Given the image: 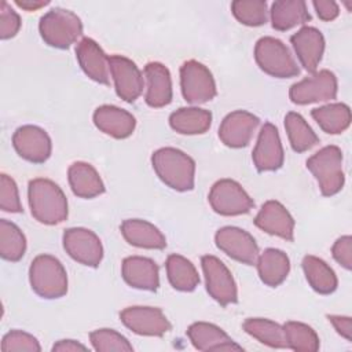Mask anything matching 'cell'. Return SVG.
Segmentation results:
<instances>
[{
    "mask_svg": "<svg viewBox=\"0 0 352 352\" xmlns=\"http://www.w3.org/2000/svg\"><path fill=\"white\" fill-rule=\"evenodd\" d=\"M32 216L41 224L55 226L67 217V199L60 187L50 179H33L28 186Z\"/></svg>",
    "mask_w": 352,
    "mask_h": 352,
    "instance_id": "obj_1",
    "label": "cell"
},
{
    "mask_svg": "<svg viewBox=\"0 0 352 352\" xmlns=\"http://www.w3.org/2000/svg\"><path fill=\"white\" fill-rule=\"evenodd\" d=\"M153 169L168 187L176 191H190L195 182V162L184 151L162 147L151 155Z\"/></svg>",
    "mask_w": 352,
    "mask_h": 352,
    "instance_id": "obj_2",
    "label": "cell"
},
{
    "mask_svg": "<svg viewBox=\"0 0 352 352\" xmlns=\"http://www.w3.org/2000/svg\"><path fill=\"white\" fill-rule=\"evenodd\" d=\"M33 292L43 298H59L67 293V274L62 263L51 254H38L29 268Z\"/></svg>",
    "mask_w": 352,
    "mask_h": 352,
    "instance_id": "obj_3",
    "label": "cell"
},
{
    "mask_svg": "<svg viewBox=\"0 0 352 352\" xmlns=\"http://www.w3.org/2000/svg\"><path fill=\"white\" fill-rule=\"evenodd\" d=\"M38 30L50 47L65 50L82 34V22L73 11L55 7L40 18Z\"/></svg>",
    "mask_w": 352,
    "mask_h": 352,
    "instance_id": "obj_4",
    "label": "cell"
},
{
    "mask_svg": "<svg viewBox=\"0 0 352 352\" xmlns=\"http://www.w3.org/2000/svg\"><path fill=\"white\" fill-rule=\"evenodd\" d=\"M307 168L314 175L324 197L338 194L345 182L342 151L337 146H324L307 160Z\"/></svg>",
    "mask_w": 352,
    "mask_h": 352,
    "instance_id": "obj_5",
    "label": "cell"
},
{
    "mask_svg": "<svg viewBox=\"0 0 352 352\" xmlns=\"http://www.w3.org/2000/svg\"><path fill=\"white\" fill-rule=\"evenodd\" d=\"M254 59L260 69L272 77L290 78L300 74L296 59L279 38L261 37L254 45Z\"/></svg>",
    "mask_w": 352,
    "mask_h": 352,
    "instance_id": "obj_6",
    "label": "cell"
},
{
    "mask_svg": "<svg viewBox=\"0 0 352 352\" xmlns=\"http://www.w3.org/2000/svg\"><path fill=\"white\" fill-rule=\"evenodd\" d=\"M183 98L192 104L212 100L217 91L212 72L198 60H187L180 67Z\"/></svg>",
    "mask_w": 352,
    "mask_h": 352,
    "instance_id": "obj_7",
    "label": "cell"
},
{
    "mask_svg": "<svg viewBox=\"0 0 352 352\" xmlns=\"http://www.w3.org/2000/svg\"><path fill=\"white\" fill-rule=\"evenodd\" d=\"M208 199L212 209L221 216L245 214L254 206L249 194L232 179L217 180L212 186Z\"/></svg>",
    "mask_w": 352,
    "mask_h": 352,
    "instance_id": "obj_8",
    "label": "cell"
},
{
    "mask_svg": "<svg viewBox=\"0 0 352 352\" xmlns=\"http://www.w3.org/2000/svg\"><path fill=\"white\" fill-rule=\"evenodd\" d=\"M201 265L210 297L223 307L235 304L238 301L236 283L226 264L216 256L206 254L201 257Z\"/></svg>",
    "mask_w": 352,
    "mask_h": 352,
    "instance_id": "obj_9",
    "label": "cell"
},
{
    "mask_svg": "<svg viewBox=\"0 0 352 352\" xmlns=\"http://www.w3.org/2000/svg\"><path fill=\"white\" fill-rule=\"evenodd\" d=\"M337 89L338 84L336 74L327 69H323L314 72L309 77L293 84L289 91V96L296 104H309L336 99Z\"/></svg>",
    "mask_w": 352,
    "mask_h": 352,
    "instance_id": "obj_10",
    "label": "cell"
},
{
    "mask_svg": "<svg viewBox=\"0 0 352 352\" xmlns=\"http://www.w3.org/2000/svg\"><path fill=\"white\" fill-rule=\"evenodd\" d=\"M63 248L77 263L87 267H98L103 258V246L99 236L82 227L67 228L63 234Z\"/></svg>",
    "mask_w": 352,
    "mask_h": 352,
    "instance_id": "obj_11",
    "label": "cell"
},
{
    "mask_svg": "<svg viewBox=\"0 0 352 352\" xmlns=\"http://www.w3.org/2000/svg\"><path fill=\"white\" fill-rule=\"evenodd\" d=\"M214 242L228 257L246 265L256 264L260 254L254 238L239 227H221L214 235Z\"/></svg>",
    "mask_w": 352,
    "mask_h": 352,
    "instance_id": "obj_12",
    "label": "cell"
},
{
    "mask_svg": "<svg viewBox=\"0 0 352 352\" xmlns=\"http://www.w3.org/2000/svg\"><path fill=\"white\" fill-rule=\"evenodd\" d=\"M120 319L125 327L139 336L162 337L172 327L164 312L155 307H128L120 312Z\"/></svg>",
    "mask_w": 352,
    "mask_h": 352,
    "instance_id": "obj_13",
    "label": "cell"
},
{
    "mask_svg": "<svg viewBox=\"0 0 352 352\" xmlns=\"http://www.w3.org/2000/svg\"><path fill=\"white\" fill-rule=\"evenodd\" d=\"M109 65L117 95L128 103L135 102L144 87L142 72L136 63L122 55H111L109 56Z\"/></svg>",
    "mask_w": 352,
    "mask_h": 352,
    "instance_id": "obj_14",
    "label": "cell"
},
{
    "mask_svg": "<svg viewBox=\"0 0 352 352\" xmlns=\"http://www.w3.org/2000/svg\"><path fill=\"white\" fill-rule=\"evenodd\" d=\"M12 146L19 157L33 164L45 162L52 150L48 133L36 125H22L12 135Z\"/></svg>",
    "mask_w": 352,
    "mask_h": 352,
    "instance_id": "obj_15",
    "label": "cell"
},
{
    "mask_svg": "<svg viewBox=\"0 0 352 352\" xmlns=\"http://www.w3.org/2000/svg\"><path fill=\"white\" fill-rule=\"evenodd\" d=\"M252 158L258 172L276 170L283 165L285 153L278 129L274 124L265 122L261 126Z\"/></svg>",
    "mask_w": 352,
    "mask_h": 352,
    "instance_id": "obj_16",
    "label": "cell"
},
{
    "mask_svg": "<svg viewBox=\"0 0 352 352\" xmlns=\"http://www.w3.org/2000/svg\"><path fill=\"white\" fill-rule=\"evenodd\" d=\"M258 124L260 120L257 116L245 110H235L227 114L221 121L219 126V138L227 147H245L252 140Z\"/></svg>",
    "mask_w": 352,
    "mask_h": 352,
    "instance_id": "obj_17",
    "label": "cell"
},
{
    "mask_svg": "<svg viewBox=\"0 0 352 352\" xmlns=\"http://www.w3.org/2000/svg\"><path fill=\"white\" fill-rule=\"evenodd\" d=\"M254 226L261 231L285 241L292 242L294 239V219L278 201L270 199L263 204L254 217Z\"/></svg>",
    "mask_w": 352,
    "mask_h": 352,
    "instance_id": "obj_18",
    "label": "cell"
},
{
    "mask_svg": "<svg viewBox=\"0 0 352 352\" xmlns=\"http://www.w3.org/2000/svg\"><path fill=\"white\" fill-rule=\"evenodd\" d=\"M76 56L80 67L91 80L107 85L110 81L109 56L103 52L100 45L89 38H81L76 45Z\"/></svg>",
    "mask_w": 352,
    "mask_h": 352,
    "instance_id": "obj_19",
    "label": "cell"
},
{
    "mask_svg": "<svg viewBox=\"0 0 352 352\" xmlns=\"http://www.w3.org/2000/svg\"><path fill=\"white\" fill-rule=\"evenodd\" d=\"M290 43L301 66L314 73L324 52V37L322 32L314 26H302L290 37Z\"/></svg>",
    "mask_w": 352,
    "mask_h": 352,
    "instance_id": "obj_20",
    "label": "cell"
},
{
    "mask_svg": "<svg viewBox=\"0 0 352 352\" xmlns=\"http://www.w3.org/2000/svg\"><path fill=\"white\" fill-rule=\"evenodd\" d=\"M122 279L135 289L154 292L160 286L158 265L154 260L142 256H129L121 264Z\"/></svg>",
    "mask_w": 352,
    "mask_h": 352,
    "instance_id": "obj_21",
    "label": "cell"
},
{
    "mask_svg": "<svg viewBox=\"0 0 352 352\" xmlns=\"http://www.w3.org/2000/svg\"><path fill=\"white\" fill-rule=\"evenodd\" d=\"M94 124L99 131L111 138L125 139L133 133L136 120L124 109L113 104H103L94 111Z\"/></svg>",
    "mask_w": 352,
    "mask_h": 352,
    "instance_id": "obj_22",
    "label": "cell"
},
{
    "mask_svg": "<svg viewBox=\"0 0 352 352\" xmlns=\"http://www.w3.org/2000/svg\"><path fill=\"white\" fill-rule=\"evenodd\" d=\"M187 336L198 351H243L219 326L208 322H195L187 329Z\"/></svg>",
    "mask_w": 352,
    "mask_h": 352,
    "instance_id": "obj_23",
    "label": "cell"
},
{
    "mask_svg": "<svg viewBox=\"0 0 352 352\" xmlns=\"http://www.w3.org/2000/svg\"><path fill=\"white\" fill-rule=\"evenodd\" d=\"M146 96L150 107H164L172 102V78L168 67L160 62H150L144 66Z\"/></svg>",
    "mask_w": 352,
    "mask_h": 352,
    "instance_id": "obj_24",
    "label": "cell"
},
{
    "mask_svg": "<svg viewBox=\"0 0 352 352\" xmlns=\"http://www.w3.org/2000/svg\"><path fill=\"white\" fill-rule=\"evenodd\" d=\"M121 234L125 241L136 248L165 249L166 239L164 234L151 223L142 219H128L121 223Z\"/></svg>",
    "mask_w": 352,
    "mask_h": 352,
    "instance_id": "obj_25",
    "label": "cell"
},
{
    "mask_svg": "<svg viewBox=\"0 0 352 352\" xmlns=\"http://www.w3.org/2000/svg\"><path fill=\"white\" fill-rule=\"evenodd\" d=\"M256 265L261 282L270 287H276L283 283L290 271V260L287 254L275 248H268L260 253Z\"/></svg>",
    "mask_w": 352,
    "mask_h": 352,
    "instance_id": "obj_26",
    "label": "cell"
},
{
    "mask_svg": "<svg viewBox=\"0 0 352 352\" xmlns=\"http://www.w3.org/2000/svg\"><path fill=\"white\" fill-rule=\"evenodd\" d=\"M69 184L74 195L80 198H95L104 192V184L96 169L82 161H77L69 166Z\"/></svg>",
    "mask_w": 352,
    "mask_h": 352,
    "instance_id": "obj_27",
    "label": "cell"
},
{
    "mask_svg": "<svg viewBox=\"0 0 352 352\" xmlns=\"http://www.w3.org/2000/svg\"><path fill=\"white\" fill-rule=\"evenodd\" d=\"M272 28L280 32L302 25L311 19L304 0H276L271 6Z\"/></svg>",
    "mask_w": 352,
    "mask_h": 352,
    "instance_id": "obj_28",
    "label": "cell"
},
{
    "mask_svg": "<svg viewBox=\"0 0 352 352\" xmlns=\"http://www.w3.org/2000/svg\"><path fill=\"white\" fill-rule=\"evenodd\" d=\"M169 125L182 135H201L212 125V113L199 107H180L169 116Z\"/></svg>",
    "mask_w": 352,
    "mask_h": 352,
    "instance_id": "obj_29",
    "label": "cell"
},
{
    "mask_svg": "<svg viewBox=\"0 0 352 352\" xmlns=\"http://www.w3.org/2000/svg\"><path fill=\"white\" fill-rule=\"evenodd\" d=\"M304 275L309 286L319 294H331L338 285L336 272L322 258L307 254L301 261Z\"/></svg>",
    "mask_w": 352,
    "mask_h": 352,
    "instance_id": "obj_30",
    "label": "cell"
},
{
    "mask_svg": "<svg viewBox=\"0 0 352 352\" xmlns=\"http://www.w3.org/2000/svg\"><path fill=\"white\" fill-rule=\"evenodd\" d=\"M311 116L322 128V131L330 135L344 132L351 124L349 106L340 102L316 107L311 111Z\"/></svg>",
    "mask_w": 352,
    "mask_h": 352,
    "instance_id": "obj_31",
    "label": "cell"
},
{
    "mask_svg": "<svg viewBox=\"0 0 352 352\" xmlns=\"http://www.w3.org/2000/svg\"><path fill=\"white\" fill-rule=\"evenodd\" d=\"M166 275L173 289L192 292L199 283V275L194 264L180 254H169L166 258Z\"/></svg>",
    "mask_w": 352,
    "mask_h": 352,
    "instance_id": "obj_32",
    "label": "cell"
},
{
    "mask_svg": "<svg viewBox=\"0 0 352 352\" xmlns=\"http://www.w3.org/2000/svg\"><path fill=\"white\" fill-rule=\"evenodd\" d=\"M285 129L287 132L290 146L296 153L308 151L319 143V138L314 129L308 125L305 118L296 111H289L285 116Z\"/></svg>",
    "mask_w": 352,
    "mask_h": 352,
    "instance_id": "obj_33",
    "label": "cell"
},
{
    "mask_svg": "<svg viewBox=\"0 0 352 352\" xmlns=\"http://www.w3.org/2000/svg\"><path fill=\"white\" fill-rule=\"evenodd\" d=\"M243 330L271 348H287L283 326L264 318H249L242 324Z\"/></svg>",
    "mask_w": 352,
    "mask_h": 352,
    "instance_id": "obj_34",
    "label": "cell"
},
{
    "mask_svg": "<svg viewBox=\"0 0 352 352\" xmlns=\"http://www.w3.org/2000/svg\"><path fill=\"white\" fill-rule=\"evenodd\" d=\"M26 252V238L21 228L6 220H0V256L7 261H19Z\"/></svg>",
    "mask_w": 352,
    "mask_h": 352,
    "instance_id": "obj_35",
    "label": "cell"
},
{
    "mask_svg": "<svg viewBox=\"0 0 352 352\" xmlns=\"http://www.w3.org/2000/svg\"><path fill=\"white\" fill-rule=\"evenodd\" d=\"M283 330L287 348L298 352H315L319 349V337L311 326L289 320L283 324Z\"/></svg>",
    "mask_w": 352,
    "mask_h": 352,
    "instance_id": "obj_36",
    "label": "cell"
},
{
    "mask_svg": "<svg viewBox=\"0 0 352 352\" xmlns=\"http://www.w3.org/2000/svg\"><path fill=\"white\" fill-rule=\"evenodd\" d=\"M232 15L246 26H261L268 19V7L264 0H235L231 3Z\"/></svg>",
    "mask_w": 352,
    "mask_h": 352,
    "instance_id": "obj_37",
    "label": "cell"
},
{
    "mask_svg": "<svg viewBox=\"0 0 352 352\" xmlns=\"http://www.w3.org/2000/svg\"><path fill=\"white\" fill-rule=\"evenodd\" d=\"M91 344L99 352H129L133 346L129 341L113 329H98L89 334Z\"/></svg>",
    "mask_w": 352,
    "mask_h": 352,
    "instance_id": "obj_38",
    "label": "cell"
},
{
    "mask_svg": "<svg viewBox=\"0 0 352 352\" xmlns=\"http://www.w3.org/2000/svg\"><path fill=\"white\" fill-rule=\"evenodd\" d=\"M3 352H40L41 346L36 337L22 330H11L1 340Z\"/></svg>",
    "mask_w": 352,
    "mask_h": 352,
    "instance_id": "obj_39",
    "label": "cell"
},
{
    "mask_svg": "<svg viewBox=\"0 0 352 352\" xmlns=\"http://www.w3.org/2000/svg\"><path fill=\"white\" fill-rule=\"evenodd\" d=\"M0 208L4 212L19 213L22 212V204L19 199L18 186L12 177L3 173L0 177Z\"/></svg>",
    "mask_w": 352,
    "mask_h": 352,
    "instance_id": "obj_40",
    "label": "cell"
},
{
    "mask_svg": "<svg viewBox=\"0 0 352 352\" xmlns=\"http://www.w3.org/2000/svg\"><path fill=\"white\" fill-rule=\"evenodd\" d=\"M21 29V18L14 11V8L7 3L1 1L0 4V38L8 40L12 38Z\"/></svg>",
    "mask_w": 352,
    "mask_h": 352,
    "instance_id": "obj_41",
    "label": "cell"
},
{
    "mask_svg": "<svg viewBox=\"0 0 352 352\" xmlns=\"http://www.w3.org/2000/svg\"><path fill=\"white\" fill-rule=\"evenodd\" d=\"M331 253L334 260L345 270L352 268V238L349 235L338 238L331 248Z\"/></svg>",
    "mask_w": 352,
    "mask_h": 352,
    "instance_id": "obj_42",
    "label": "cell"
},
{
    "mask_svg": "<svg viewBox=\"0 0 352 352\" xmlns=\"http://www.w3.org/2000/svg\"><path fill=\"white\" fill-rule=\"evenodd\" d=\"M312 6H314L318 16L326 22L336 19L340 14L338 4L331 0H315V1H312Z\"/></svg>",
    "mask_w": 352,
    "mask_h": 352,
    "instance_id": "obj_43",
    "label": "cell"
},
{
    "mask_svg": "<svg viewBox=\"0 0 352 352\" xmlns=\"http://www.w3.org/2000/svg\"><path fill=\"white\" fill-rule=\"evenodd\" d=\"M329 322L334 326L337 333L342 336L345 340H352V320L349 316H341V315H329Z\"/></svg>",
    "mask_w": 352,
    "mask_h": 352,
    "instance_id": "obj_44",
    "label": "cell"
},
{
    "mask_svg": "<svg viewBox=\"0 0 352 352\" xmlns=\"http://www.w3.org/2000/svg\"><path fill=\"white\" fill-rule=\"evenodd\" d=\"M52 351L59 352H76V351H87V346L80 344L76 340H60L56 344H54Z\"/></svg>",
    "mask_w": 352,
    "mask_h": 352,
    "instance_id": "obj_45",
    "label": "cell"
},
{
    "mask_svg": "<svg viewBox=\"0 0 352 352\" xmlns=\"http://www.w3.org/2000/svg\"><path fill=\"white\" fill-rule=\"evenodd\" d=\"M15 4L26 11H36L50 4L48 0H15Z\"/></svg>",
    "mask_w": 352,
    "mask_h": 352,
    "instance_id": "obj_46",
    "label": "cell"
}]
</instances>
